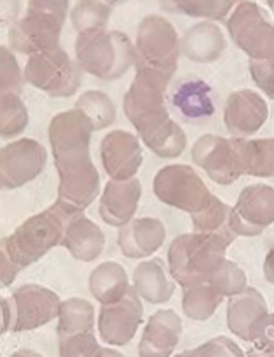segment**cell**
I'll list each match as a JSON object with an SVG mask.
<instances>
[{"label":"cell","instance_id":"1","mask_svg":"<svg viewBox=\"0 0 274 357\" xmlns=\"http://www.w3.org/2000/svg\"><path fill=\"white\" fill-rule=\"evenodd\" d=\"M93 132V123L75 107L54 116L47 132L60 175L56 204L72 214L88 208L100 193V174L89 154Z\"/></svg>","mask_w":274,"mask_h":357},{"label":"cell","instance_id":"2","mask_svg":"<svg viewBox=\"0 0 274 357\" xmlns=\"http://www.w3.org/2000/svg\"><path fill=\"white\" fill-rule=\"evenodd\" d=\"M170 81L168 75L136 70L122 107L142 142L159 158L171 160L186 151L187 135L168 112L166 89Z\"/></svg>","mask_w":274,"mask_h":357},{"label":"cell","instance_id":"3","mask_svg":"<svg viewBox=\"0 0 274 357\" xmlns=\"http://www.w3.org/2000/svg\"><path fill=\"white\" fill-rule=\"evenodd\" d=\"M236 235L229 226L218 231L184 233L168 249L170 275L184 289L196 284H208L225 261L227 247Z\"/></svg>","mask_w":274,"mask_h":357},{"label":"cell","instance_id":"4","mask_svg":"<svg viewBox=\"0 0 274 357\" xmlns=\"http://www.w3.org/2000/svg\"><path fill=\"white\" fill-rule=\"evenodd\" d=\"M72 215L75 214L60 204H53L44 212L32 215L19 225L8 238H4L2 249L19 270L30 266L46 256L53 247L61 245L65 228Z\"/></svg>","mask_w":274,"mask_h":357},{"label":"cell","instance_id":"5","mask_svg":"<svg viewBox=\"0 0 274 357\" xmlns=\"http://www.w3.org/2000/svg\"><path fill=\"white\" fill-rule=\"evenodd\" d=\"M75 58L82 72L102 81H118L135 65V51L121 33L86 32L75 44Z\"/></svg>","mask_w":274,"mask_h":357},{"label":"cell","instance_id":"6","mask_svg":"<svg viewBox=\"0 0 274 357\" xmlns=\"http://www.w3.org/2000/svg\"><path fill=\"white\" fill-rule=\"evenodd\" d=\"M23 79L33 88L54 98H67L77 93L82 70L61 47L32 54L23 70Z\"/></svg>","mask_w":274,"mask_h":357},{"label":"cell","instance_id":"7","mask_svg":"<svg viewBox=\"0 0 274 357\" xmlns=\"http://www.w3.org/2000/svg\"><path fill=\"white\" fill-rule=\"evenodd\" d=\"M154 193L163 204L189 212L191 218L203 211L215 197L189 165H168L161 168L154 177Z\"/></svg>","mask_w":274,"mask_h":357},{"label":"cell","instance_id":"8","mask_svg":"<svg viewBox=\"0 0 274 357\" xmlns=\"http://www.w3.org/2000/svg\"><path fill=\"white\" fill-rule=\"evenodd\" d=\"M180 58V40L168 22L149 18L143 22L136 43V70L154 72L173 79Z\"/></svg>","mask_w":274,"mask_h":357},{"label":"cell","instance_id":"9","mask_svg":"<svg viewBox=\"0 0 274 357\" xmlns=\"http://www.w3.org/2000/svg\"><path fill=\"white\" fill-rule=\"evenodd\" d=\"M193 161L203 168L208 177L220 186H229L245 175L241 139L220 135H203L194 142Z\"/></svg>","mask_w":274,"mask_h":357},{"label":"cell","instance_id":"10","mask_svg":"<svg viewBox=\"0 0 274 357\" xmlns=\"http://www.w3.org/2000/svg\"><path fill=\"white\" fill-rule=\"evenodd\" d=\"M47 165V151L33 139H18L0 147V190H18L39 177Z\"/></svg>","mask_w":274,"mask_h":357},{"label":"cell","instance_id":"11","mask_svg":"<svg viewBox=\"0 0 274 357\" xmlns=\"http://www.w3.org/2000/svg\"><path fill=\"white\" fill-rule=\"evenodd\" d=\"M274 222V188L252 184L239 193L227 226L236 236H259Z\"/></svg>","mask_w":274,"mask_h":357},{"label":"cell","instance_id":"12","mask_svg":"<svg viewBox=\"0 0 274 357\" xmlns=\"http://www.w3.org/2000/svg\"><path fill=\"white\" fill-rule=\"evenodd\" d=\"M11 301V331H32L49 324L58 317L61 300L54 291L39 284H25L9 298Z\"/></svg>","mask_w":274,"mask_h":357},{"label":"cell","instance_id":"13","mask_svg":"<svg viewBox=\"0 0 274 357\" xmlns=\"http://www.w3.org/2000/svg\"><path fill=\"white\" fill-rule=\"evenodd\" d=\"M143 321V305L138 293L129 287L128 293L115 303L102 305L98 314L100 338L111 347L128 345L135 338Z\"/></svg>","mask_w":274,"mask_h":357},{"label":"cell","instance_id":"14","mask_svg":"<svg viewBox=\"0 0 274 357\" xmlns=\"http://www.w3.org/2000/svg\"><path fill=\"white\" fill-rule=\"evenodd\" d=\"M232 40L252 60H274V26L253 4H245L229 22Z\"/></svg>","mask_w":274,"mask_h":357},{"label":"cell","instance_id":"15","mask_svg":"<svg viewBox=\"0 0 274 357\" xmlns=\"http://www.w3.org/2000/svg\"><path fill=\"white\" fill-rule=\"evenodd\" d=\"M102 165L108 177L114 181H126L138 174L143 163L142 146L138 137L124 130L107 133L100 146Z\"/></svg>","mask_w":274,"mask_h":357},{"label":"cell","instance_id":"16","mask_svg":"<svg viewBox=\"0 0 274 357\" xmlns=\"http://www.w3.org/2000/svg\"><path fill=\"white\" fill-rule=\"evenodd\" d=\"M269 105L252 89H239L225 102L224 123L227 132L236 139L252 137L266 125Z\"/></svg>","mask_w":274,"mask_h":357},{"label":"cell","instance_id":"17","mask_svg":"<svg viewBox=\"0 0 274 357\" xmlns=\"http://www.w3.org/2000/svg\"><path fill=\"white\" fill-rule=\"evenodd\" d=\"M267 315L269 308L266 298L255 287H246L239 294L229 298L227 326L231 333L245 342L253 343Z\"/></svg>","mask_w":274,"mask_h":357},{"label":"cell","instance_id":"18","mask_svg":"<svg viewBox=\"0 0 274 357\" xmlns=\"http://www.w3.org/2000/svg\"><path fill=\"white\" fill-rule=\"evenodd\" d=\"M142 198V183L138 178L108 181L100 198V215L107 225L122 228L133 221Z\"/></svg>","mask_w":274,"mask_h":357},{"label":"cell","instance_id":"19","mask_svg":"<svg viewBox=\"0 0 274 357\" xmlns=\"http://www.w3.org/2000/svg\"><path fill=\"white\" fill-rule=\"evenodd\" d=\"M182 336V319L175 310H157L147 321L138 345L140 357H171Z\"/></svg>","mask_w":274,"mask_h":357},{"label":"cell","instance_id":"20","mask_svg":"<svg viewBox=\"0 0 274 357\" xmlns=\"http://www.w3.org/2000/svg\"><path fill=\"white\" fill-rule=\"evenodd\" d=\"M166 238V228L159 219H133L119 229L118 243L129 259H143L161 249Z\"/></svg>","mask_w":274,"mask_h":357},{"label":"cell","instance_id":"21","mask_svg":"<svg viewBox=\"0 0 274 357\" xmlns=\"http://www.w3.org/2000/svg\"><path fill=\"white\" fill-rule=\"evenodd\" d=\"M61 245L75 259L82 261V263H91L104 252L105 235L97 222L79 212L68 219Z\"/></svg>","mask_w":274,"mask_h":357},{"label":"cell","instance_id":"22","mask_svg":"<svg viewBox=\"0 0 274 357\" xmlns=\"http://www.w3.org/2000/svg\"><path fill=\"white\" fill-rule=\"evenodd\" d=\"M175 109L189 121H201L215 114L213 89L200 77L182 79L171 95Z\"/></svg>","mask_w":274,"mask_h":357},{"label":"cell","instance_id":"23","mask_svg":"<svg viewBox=\"0 0 274 357\" xmlns=\"http://www.w3.org/2000/svg\"><path fill=\"white\" fill-rule=\"evenodd\" d=\"M168 275L163 259L154 257L140 263L133 273V289L149 303L161 305L171 300L175 293V284Z\"/></svg>","mask_w":274,"mask_h":357},{"label":"cell","instance_id":"24","mask_svg":"<svg viewBox=\"0 0 274 357\" xmlns=\"http://www.w3.org/2000/svg\"><path fill=\"white\" fill-rule=\"evenodd\" d=\"M225 39L220 29L210 23H201L186 33L182 40V51L189 60L198 63H211L222 56Z\"/></svg>","mask_w":274,"mask_h":357},{"label":"cell","instance_id":"25","mask_svg":"<svg viewBox=\"0 0 274 357\" xmlns=\"http://www.w3.org/2000/svg\"><path fill=\"white\" fill-rule=\"evenodd\" d=\"M128 273L115 261H105L98 264L89 277V291L102 305L115 303L129 289Z\"/></svg>","mask_w":274,"mask_h":357},{"label":"cell","instance_id":"26","mask_svg":"<svg viewBox=\"0 0 274 357\" xmlns=\"http://www.w3.org/2000/svg\"><path fill=\"white\" fill-rule=\"evenodd\" d=\"M95 329V307L82 298L61 301L58 310V336L65 338L79 333H91Z\"/></svg>","mask_w":274,"mask_h":357},{"label":"cell","instance_id":"27","mask_svg":"<svg viewBox=\"0 0 274 357\" xmlns=\"http://www.w3.org/2000/svg\"><path fill=\"white\" fill-rule=\"evenodd\" d=\"M245 175L274 177V139H241Z\"/></svg>","mask_w":274,"mask_h":357},{"label":"cell","instance_id":"28","mask_svg":"<svg viewBox=\"0 0 274 357\" xmlns=\"http://www.w3.org/2000/svg\"><path fill=\"white\" fill-rule=\"evenodd\" d=\"M222 301L224 296L211 284H196L184 289L182 310L193 321H208Z\"/></svg>","mask_w":274,"mask_h":357},{"label":"cell","instance_id":"29","mask_svg":"<svg viewBox=\"0 0 274 357\" xmlns=\"http://www.w3.org/2000/svg\"><path fill=\"white\" fill-rule=\"evenodd\" d=\"M29 126V109L19 93L0 95V139L22 135Z\"/></svg>","mask_w":274,"mask_h":357},{"label":"cell","instance_id":"30","mask_svg":"<svg viewBox=\"0 0 274 357\" xmlns=\"http://www.w3.org/2000/svg\"><path fill=\"white\" fill-rule=\"evenodd\" d=\"M75 109L84 112L95 130H104L115 121V105L104 91H86L79 97Z\"/></svg>","mask_w":274,"mask_h":357},{"label":"cell","instance_id":"31","mask_svg":"<svg viewBox=\"0 0 274 357\" xmlns=\"http://www.w3.org/2000/svg\"><path fill=\"white\" fill-rule=\"evenodd\" d=\"M208 284H211L224 298H231L246 289V275L238 264L225 259Z\"/></svg>","mask_w":274,"mask_h":357},{"label":"cell","instance_id":"32","mask_svg":"<svg viewBox=\"0 0 274 357\" xmlns=\"http://www.w3.org/2000/svg\"><path fill=\"white\" fill-rule=\"evenodd\" d=\"M104 350L93 331L60 338V357H104Z\"/></svg>","mask_w":274,"mask_h":357},{"label":"cell","instance_id":"33","mask_svg":"<svg viewBox=\"0 0 274 357\" xmlns=\"http://www.w3.org/2000/svg\"><path fill=\"white\" fill-rule=\"evenodd\" d=\"M229 212H231V207L220 198L213 197L203 211L198 212L191 219H193V226L196 231H218L227 226Z\"/></svg>","mask_w":274,"mask_h":357},{"label":"cell","instance_id":"34","mask_svg":"<svg viewBox=\"0 0 274 357\" xmlns=\"http://www.w3.org/2000/svg\"><path fill=\"white\" fill-rule=\"evenodd\" d=\"M175 357H246L245 352L227 336H217Z\"/></svg>","mask_w":274,"mask_h":357},{"label":"cell","instance_id":"35","mask_svg":"<svg viewBox=\"0 0 274 357\" xmlns=\"http://www.w3.org/2000/svg\"><path fill=\"white\" fill-rule=\"evenodd\" d=\"M23 81L25 79L16 56L8 47L0 46V95L19 93Z\"/></svg>","mask_w":274,"mask_h":357},{"label":"cell","instance_id":"36","mask_svg":"<svg viewBox=\"0 0 274 357\" xmlns=\"http://www.w3.org/2000/svg\"><path fill=\"white\" fill-rule=\"evenodd\" d=\"M250 75L257 88L274 100V60H250Z\"/></svg>","mask_w":274,"mask_h":357},{"label":"cell","instance_id":"37","mask_svg":"<svg viewBox=\"0 0 274 357\" xmlns=\"http://www.w3.org/2000/svg\"><path fill=\"white\" fill-rule=\"evenodd\" d=\"M253 345H255V350H260V352L274 354V312L266 317L259 335L253 340Z\"/></svg>","mask_w":274,"mask_h":357},{"label":"cell","instance_id":"38","mask_svg":"<svg viewBox=\"0 0 274 357\" xmlns=\"http://www.w3.org/2000/svg\"><path fill=\"white\" fill-rule=\"evenodd\" d=\"M19 268L9 259L4 249H0V287H8L15 282L16 275H18Z\"/></svg>","mask_w":274,"mask_h":357},{"label":"cell","instance_id":"39","mask_svg":"<svg viewBox=\"0 0 274 357\" xmlns=\"http://www.w3.org/2000/svg\"><path fill=\"white\" fill-rule=\"evenodd\" d=\"M11 329V301L0 294V335Z\"/></svg>","mask_w":274,"mask_h":357},{"label":"cell","instance_id":"40","mask_svg":"<svg viewBox=\"0 0 274 357\" xmlns=\"http://www.w3.org/2000/svg\"><path fill=\"white\" fill-rule=\"evenodd\" d=\"M264 275L266 280L274 286V243L271 245L269 252H267L266 259H264Z\"/></svg>","mask_w":274,"mask_h":357},{"label":"cell","instance_id":"41","mask_svg":"<svg viewBox=\"0 0 274 357\" xmlns=\"http://www.w3.org/2000/svg\"><path fill=\"white\" fill-rule=\"evenodd\" d=\"M9 357H42V354H39L37 350L32 349H19L16 352H13Z\"/></svg>","mask_w":274,"mask_h":357},{"label":"cell","instance_id":"42","mask_svg":"<svg viewBox=\"0 0 274 357\" xmlns=\"http://www.w3.org/2000/svg\"><path fill=\"white\" fill-rule=\"evenodd\" d=\"M104 357H124V356H122V354L115 349H105Z\"/></svg>","mask_w":274,"mask_h":357},{"label":"cell","instance_id":"43","mask_svg":"<svg viewBox=\"0 0 274 357\" xmlns=\"http://www.w3.org/2000/svg\"><path fill=\"white\" fill-rule=\"evenodd\" d=\"M248 357H274V354H269V352H260V350H255V352L250 354Z\"/></svg>","mask_w":274,"mask_h":357},{"label":"cell","instance_id":"44","mask_svg":"<svg viewBox=\"0 0 274 357\" xmlns=\"http://www.w3.org/2000/svg\"><path fill=\"white\" fill-rule=\"evenodd\" d=\"M269 4H271V8L274 9V0H269Z\"/></svg>","mask_w":274,"mask_h":357}]
</instances>
